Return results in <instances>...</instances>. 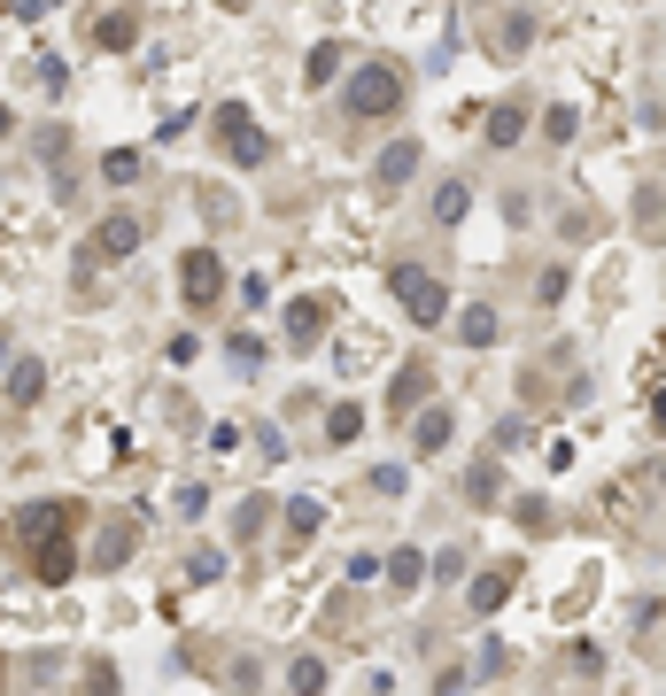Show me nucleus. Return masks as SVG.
I'll list each match as a JSON object with an SVG mask.
<instances>
[{"mask_svg":"<svg viewBox=\"0 0 666 696\" xmlns=\"http://www.w3.org/2000/svg\"><path fill=\"white\" fill-rule=\"evenodd\" d=\"M86 503L78 495H39V503H24V511H9V550H16V565L39 580V588H62V580H78V527H86Z\"/></svg>","mask_w":666,"mask_h":696,"instance_id":"1","label":"nucleus"},{"mask_svg":"<svg viewBox=\"0 0 666 696\" xmlns=\"http://www.w3.org/2000/svg\"><path fill=\"white\" fill-rule=\"evenodd\" d=\"M403 94H411V70H403V62H388V55H372V62H357L342 109H349L357 124H380V117H395V109H403Z\"/></svg>","mask_w":666,"mask_h":696,"instance_id":"2","label":"nucleus"},{"mask_svg":"<svg viewBox=\"0 0 666 696\" xmlns=\"http://www.w3.org/2000/svg\"><path fill=\"white\" fill-rule=\"evenodd\" d=\"M210 132H217V147H225V163H240V170H264V163H272V132L257 124V109H248V101H217Z\"/></svg>","mask_w":666,"mask_h":696,"instance_id":"3","label":"nucleus"},{"mask_svg":"<svg viewBox=\"0 0 666 696\" xmlns=\"http://www.w3.org/2000/svg\"><path fill=\"white\" fill-rule=\"evenodd\" d=\"M388 295L419 317V325H442V317H450V287H442L427 264H388Z\"/></svg>","mask_w":666,"mask_h":696,"instance_id":"4","label":"nucleus"},{"mask_svg":"<svg viewBox=\"0 0 666 696\" xmlns=\"http://www.w3.org/2000/svg\"><path fill=\"white\" fill-rule=\"evenodd\" d=\"M147 240V217L140 209H109L94 232H86V248H78V272H94V264H117V255H132Z\"/></svg>","mask_w":666,"mask_h":696,"instance_id":"5","label":"nucleus"},{"mask_svg":"<svg viewBox=\"0 0 666 696\" xmlns=\"http://www.w3.org/2000/svg\"><path fill=\"white\" fill-rule=\"evenodd\" d=\"M179 302H187V310H217V302H225V264H217V248H187V255H179Z\"/></svg>","mask_w":666,"mask_h":696,"instance_id":"6","label":"nucleus"},{"mask_svg":"<svg viewBox=\"0 0 666 696\" xmlns=\"http://www.w3.org/2000/svg\"><path fill=\"white\" fill-rule=\"evenodd\" d=\"M140 518H147V511H102V535H94V550H86L94 573H117V565L140 550Z\"/></svg>","mask_w":666,"mask_h":696,"instance_id":"7","label":"nucleus"},{"mask_svg":"<svg viewBox=\"0 0 666 696\" xmlns=\"http://www.w3.org/2000/svg\"><path fill=\"white\" fill-rule=\"evenodd\" d=\"M527 573H520V557H504V565H480L473 573V588H465V603H473V612L488 620V612H504V603H512V588H520Z\"/></svg>","mask_w":666,"mask_h":696,"instance_id":"8","label":"nucleus"},{"mask_svg":"<svg viewBox=\"0 0 666 696\" xmlns=\"http://www.w3.org/2000/svg\"><path fill=\"white\" fill-rule=\"evenodd\" d=\"M325 317H333V302H325V295L287 302V340H295V348H318V340H325Z\"/></svg>","mask_w":666,"mask_h":696,"instance_id":"9","label":"nucleus"},{"mask_svg":"<svg viewBox=\"0 0 666 696\" xmlns=\"http://www.w3.org/2000/svg\"><path fill=\"white\" fill-rule=\"evenodd\" d=\"M427 395H435V372H427V364H403V372L388 380V418H411Z\"/></svg>","mask_w":666,"mask_h":696,"instance_id":"10","label":"nucleus"},{"mask_svg":"<svg viewBox=\"0 0 666 696\" xmlns=\"http://www.w3.org/2000/svg\"><path fill=\"white\" fill-rule=\"evenodd\" d=\"M488 47L504 55V62H520L527 47H535V16L527 9H512V16H496V32H488Z\"/></svg>","mask_w":666,"mask_h":696,"instance_id":"11","label":"nucleus"},{"mask_svg":"<svg viewBox=\"0 0 666 696\" xmlns=\"http://www.w3.org/2000/svg\"><path fill=\"white\" fill-rule=\"evenodd\" d=\"M419 155H427L419 140H395V147L380 155V170H372V179H380V194H395V187L411 179V170H419Z\"/></svg>","mask_w":666,"mask_h":696,"instance_id":"12","label":"nucleus"},{"mask_svg":"<svg viewBox=\"0 0 666 696\" xmlns=\"http://www.w3.org/2000/svg\"><path fill=\"white\" fill-rule=\"evenodd\" d=\"M39 395H47V364H39V357H16V364H9V403L32 410Z\"/></svg>","mask_w":666,"mask_h":696,"instance_id":"13","label":"nucleus"},{"mask_svg":"<svg viewBox=\"0 0 666 696\" xmlns=\"http://www.w3.org/2000/svg\"><path fill=\"white\" fill-rule=\"evenodd\" d=\"M520 132H527V101L520 94L488 109V147H520Z\"/></svg>","mask_w":666,"mask_h":696,"instance_id":"14","label":"nucleus"},{"mask_svg":"<svg viewBox=\"0 0 666 696\" xmlns=\"http://www.w3.org/2000/svg\"><path fill=\"white\" fill-rule=\"evenodd\" d=\"M280 518H287V550H302V542H310V535L325 527V503H318V495H295V503H287Z\"/></svg>","mask_w":666,"mask_h":696,"instance_id":"15","label":"nucleus"},{"mask_svg":"<svg viewBox=\"0 0 666 696\" xmlns=\"http://www.w3.org/2000/svg\"><path fill=\"white\" fill-rule=\"evenodd\" d=\"M457 340H465V348H496V340H504V317H496L488 302H473V310L457 317Z\"/></svg>","mask_w":666,"mask_h":696,"instance_id":"16","label":"nucleus"},{"mask_svg":"<svg viewBox=\"0 0 666 696\" xmlns=\"http://www.w3.org/2000/svg\"><path fill=\"white\" fill-rule=\"evenodd\" d=\"M496 495H504V465H496V457H480V465L465 472V503H473V511H488Z\"/></svg>","mask_w":666,"mask_h":696,"instance_id":"17","label":"nucleus"},{"mask_svg":"<svg viewBox=\"0 0 666 696\" xmlns=\"http://www.w3.org/2000/svg\"><path fill=\"white\" fill-rule=\"evenodd\" d=\"M94 39H102L109 55H124V47H140V16H132V9H109V16L94 24Z\"/></svg>","mask_w":666,"mask_h":696,"instance_id":"18","label":"nucleus"},{"mask_svg":"<svg viewBox=\"0 0 666 696\" xmlns=\"http://www.w3.org/2000/svg\"><path fill=\"white\" fill-rule=\"evenodd\" d=\"M78 696H124L117 658H86V665H78Z\"/></svg>","mask_w":666,"mask_h":696,"instance_id":"19","label":"nucleus"},{"mask_svg":"<svg viewBox=\"0 0 666 696\" xmlns=\"http://www.w3.org/2000/svg\"><path fill=\"white\" fill-rule=\"evenodd\" d=\"M287 696H325V658L302 650V658L287 665Z\"/></svg>","mask_w":666,"mask_h":696,"instance_id":"20","label":"nucleus"},{"mask_svg":"<svg viewBox=\"0 0 666 696\" xmlns=\"http://www.w3.org/2000/svg\"><path fill=\"white\" fill-rule=\"evenodd\" d=\"M264 518H280V511H272L264 495H248V503L233 511V542H257V535H264Z\"/></svg>","mask_w":666,"mask_h":696,"instance_id":"21","label":"nucleus"},{"mask_svg":"<svg viewBox=\"0 0 666 696\" xmlns=\"http://www.w3.org/2000/svg\"><path fill=\"white\" fill-rule=\"evenodd\" d=\"M465 209H473V187H465V179H442V187H435V217H442V225H457Z\"/></svg>","mask_w":666,"mask_h":696,"instance_id":"22","label":"nucleus"},{"mask_svg":"<svg viewBox=\"0 0 666 696\" xmlns=\"http://www.w3.org/2000/svg\"><path fill=\"white\" fill-rule=\"evenodd\" d=\"M450 433H457V418L450 410H419V449L435 457V449H450Z\"/></svg>","mask_w":666,"mask_h":696,"instance_id":"23","label":"nucleus"},{"mask_svg":"<svg viewBox=\"0 0 666 696\" xmlns=\"http://www.w3.org/2000/svg\"><path fill=\"white\" fill-rule=\"evenodd\" d=\"M357 433H365V410L357 403H333L325 410V442H357Z\"/></svg>","mask_w":666,"mask_h":696,"instance_id":"24","label":"nucleus"},{"mask_svg":"<svg viewBox=\"0 0 666 696\" xmlns=\"http://www.w3.org/2000/svg\"><path fill=\"white\" fill-rule=\"evenodd\" d=\"M635 232L658 248V179H643V187H635Z\"/></svg>","mask_w":666,"mask_h":696,"instance_id":"25","label":"nucleus"},{"mask_svg":"<svg viewBox=\"0 0 666 696\" xmlns=\"http://www.w3.org/2000/svg\"><path fill=\"white\" fill-rule=\"evenodd\" d=\"M102 179H109V187H132V179H140V147H109V155H102Z\"/></svg>","mask_w":666,"mask_h":696,"instance_id":"26","label":"nucleus"},{"mask_svg":"<svg viewBox=\"0 0 666 696\" xmlns=\"http://www.w3.org/2000/svg\"><path fill=\"white\" fill-rule=\"evenodd\" d=\"M520 527H527V535H535V542H543V535H550V527H558V511H550V503H543V495H520Z\"/></svg>","mask_w":666,"mask_h":696,"instance_id":"27","label":"nucleus"},{"mask_svg":"<svg viewBox=\"0 0 666 696\" xmlns=\"http://www.w3.org/2000/svg\"><path fill=\"white\" fill-rule=\"evenodd\" d=\"M419 573H427L419 550H395V557H388V588H419Z\"/></svg>","mask_w":666,"mask_h":696,"instance_id":"28","label":"nucleus"},{"mask_svg":"<svg viewBox=\"0 0 666 696\" xmlns=\"http://www.w3.org/2000/svg\"><path fill=\"white\" fill-rule=\"evenodd\" d=\"M302 70H310V85H333V77H342V47H333V39H325V47H310V62H302Z\"/></svg>","mask_w":666,"mask_h":696,"instance_id":"29","label":"nucleus"},{"mask_svg":"<svg viewBox=\"0 0 666 696\" xmlns=\"http://www.w3.org/2000/svg\"><path fill=\"white\" fill-rule=\"evenodd\" d=\"M187 580H202V588H210V580H225V550H210V542H202V550L187 557Z\"/></svg>","mask_w":666,"mask_h":696,"instance_id":"30","label":"nucleus"},{"mask_svg":"<svg viewBox=\"0 0 666 696\" xmlns=\"http://www.w3.org/2000/svg\"><path fill=\"white\" fill-rule=\"evenodd\" d=\"M202 209H210V225H240V202L225 187H202Z\"/></svg>","mask_w":666,"mask_h":696,"instance_id":"31","label":"nucleus"},{"mask_svg":"<svg viewBox=\"0 0 666 696\" xmlns=\"http://www.w3.org/2000/svg\"><path fill=\"white\" fill-rule=\"evenodd\" d=\"M504 665H512V658H504V643H480V658H473V681H504Z\"/></svg>","mask_w":666,"mask_h":696,"instance_id":"32","label":"nucleus"},{"mask_svg":"<svg viewBox=\"0 0 666 696\" xmlns=\"http://www.w3.org/2000/svg\"><path fill=\"white\" fill-rule=\"evenodd\" d=\"M573 132H581V117H573V109H550V117H543V140H558V147H566Z\"/></svg>","mask_w":666,"mask_h":696,"instance_id":"33","label":"nucleus"},{"mask_svg":"<svg viewBox=\"0 0 666 696\" xmlns=\"http://www.w3.org/2000/svg\"><path fill=\"white\" fill-rule=\"evenodd\" d=\"M496 449H527V418H504V425H496Z\"/></svg>","mask_w":666,"mask_h":696,"instance_id":"34","label":"nucleus"},{"mask_svg":"<svg viewBox=\"0 0 666 696\" xmlns=\"http://www.w3.org/2000/svg\"><path fill=\"white\" fill-rule=\"evenodd\" d=\"M465 681H473L465 665H442V673H435V696H465Z\"/></svg>","mask_w":666,"mask_h":696,"instance_id":"35","label":"nucleus"},{"mask_svg":"<svg viewBox=\"0 0 666 696\" xmlns=\"http://www.w3.org/2000/svg\"><path fill=\"white\" fill-rule=\"evenodd\" d=\"M210 449H217V457H225V449H240V425H233V418H217V425H210Z\"/></svg>","mask_w":666,"mask_h":696,"instance_id":"36","label":"nucleus"},{"mask_svg":"<svg viewBox=\"0 0 666 696\" xmlns=\"http://www.w3.org/2000/svg\"><path fill=\"white\" fill-rule=\"evenodd\" d=\"M573 673H605V650L597 643H573Z\"/></svg>","mask_w":666,"mask_h":696,"instance_id":"37","label":"nucleus"},{"mask_svg":"<svg viewBox=\"0 0 666 696\" xmlns=\"http://www.w3.org/2000/svg\"><path fill=\"white\" fill-rule=\"evenodd\" d=\"M39 77H47V94H62V85H70V62H62V55H47V62H39Z\"/></svg>","mask_w":666,"mask_h":696,"instance_id":"38","label":"nucleus"},{"mask_svg":"<svg viewBox=\"0 0 666 696\" xmlns=\"http://www.w3.org/2000/svg\"><path fill=\"white\" fill-rule=\"evenodd\" d=\"M9 681H16V658H9V650H0V696H9Z\"/></svg>","mask_w":666,"mask_h":696,"instance_id":"39","label":"nucleus"},{"mask_svg":"<svg viewBox=\"0 0 666 696\" xmlns=\"http://www.w3.org/2000/svg\"><path fill=\"white\" fill-rule=\"evenodd\" d=\"M9 132H16V117H9V109H0V140H9Z\"/></svg>","mask_w":666,"mask_h":696,"instance_id":"40","label":"nucleus"},{"mask_svg":"<svg viewBox=\"0 0 666 696\" xmlns=\"http://www.w3.org/2000/svg\"><path fill=\"white\" fill-rule=\"evenodd\" d=\"M0 364H9V333H0Z\"/></svg>","mask_w":666,"mask_h":696,"instance_id":"41","label":"nucleus"},{"mask_svg":"<svg viewBox=\"0 0 666 696\" xmlns=\"http://www.w3.org/2000/svg\"><path fill=\"white\" fill-rule=\"evenodd\" d=\"M225 9H248V0H225Z\"/></svg>","mask_w":666,"mask_h":696,"instance_id":"42","label":"nucleus"}]
</instances>
